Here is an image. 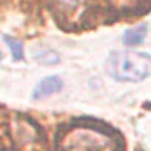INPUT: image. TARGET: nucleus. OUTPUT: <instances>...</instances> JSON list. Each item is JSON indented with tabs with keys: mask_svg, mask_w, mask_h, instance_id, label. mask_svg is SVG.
I'll return each mask as SVG.
<instances>
[{
	"mask_svg": "<svg viewBox=\"0 0 151 151\" xmlns=\"http://www.w3.org/2000/svg\"><path fill=\"white\" fill-rule=\"evenodd\" d=\"M107 70L116 81L139 83L151 77V55L142 51H119L107 60Z\"/></svg>",
	"mask_w": 151,
	"mask_h": 151,
	"instance_id": "f257e3e1",
	"label": "nucleus"
},
{
	"mask_svg": "<svg viewBox=\"0 0 151 151\" xmlns=\"http://www.w3.org/2000/svg\"><path fill=\"white\" fill-rule=\"evenodd\" d=\"M63 88V81L58 77V76H49V77H44L37 86L34 88V93L32 97L35 100H40V99H47L58 91H62Z\"/></svg>",
	"mask_w": 151,
	"mask_h": 151,
	"instance_id": "f03ea898",
	"label": "nucleus"
},
{
	"mask_svg": "<svg viewBox=\"0 0 151 151\" xmlns=\"http://www.w3.org/2000/svg\"><path fill=\"white\" fill-rule=\"evenodd\" d=\"M146 35H148V25H137V27L127 30V34L123 35V44L128 46V47L139 46V44L144 42Z\"/></svg>",
	"mask_w": 151,
	"mask_h": 151,
	"instance_id": "7ed1b4c3",
	"label": "nucleus"
},
{
	"mask_svg": "<svg viewBox=\"0 0 151 151\" xmlns=\"http://www.w3.org/2000/svg\"><path fill=\"white\" fill-rule=\"evenodd\" d=\"M4 40L9 44L11 53H12V58H14L16 62H21V60L25 58V53H23V44H21L19 40L12 39V37H4Z\"/></svg>",
	"mask_w": 151,
	"mask_h": 151,
	"instance_id": "20e7f679",
	"label": "nucleus"
},
{
	"mask_svg": "<svg viewBox=\"0 0 151 151\" xmlns=\"http://www.w3.org/2000/svg\"><path fill=\"white\" fill-rule=\"evenodd\" d=\"M58 60H60V56H58V53H55V51H44V53L39 55V62H42V63L55 65V63H58Z\"/></svg>",
	"mask_w": 151,
	"mask_h": 151,
	"instance_id": "39448f33",
	"label": "nucleus"
},
{
	"mask_svg": "<svg viewBox=\"0 0 151 151\" xmlns=\"http://www.w3.org/2000/svg\"><path fill=\"white\" fill-rule=\"evenodd\" d=\"M0 60H2V51H0Z\"/></svg>",
	"mask_w": 151,
	"mask_h": 151,
	"instance_id": "423d86ee",
	"label": "nucleus"
}]
</instances>
